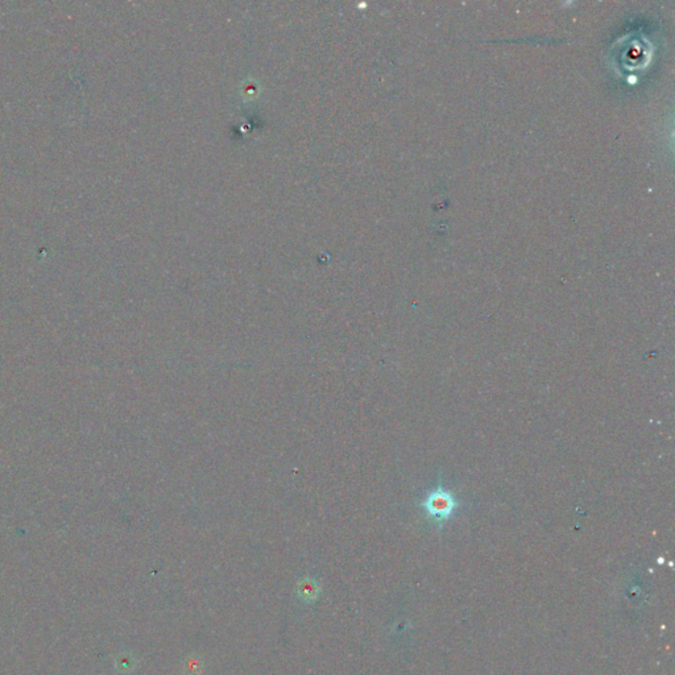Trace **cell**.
I'll return each mask as SVG.
<instances>
[{"instance_id":"6da1fadb","label":"cell","mask_w":675,"mask_h":675,"mask_svg":"<svg viewBox=\"0 0 675 675\" xmlns=\"http://www.w3.org/2000/svg\"><path fill=\"white\" fill-rule=\"evenodd\" d=\"M459 500L442 484L433 488L421 502L426 517L436 527H443L459 508Z\"/></svg>"}]
</instances>
